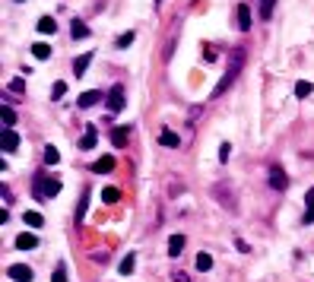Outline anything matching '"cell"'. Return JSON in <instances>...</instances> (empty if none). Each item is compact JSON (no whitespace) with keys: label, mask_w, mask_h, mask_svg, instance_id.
Here are the masks:
<instances>
[{"label":"cell","mask_w":314,"mask_h":282,"mask_svg":"<svg viewBox=\"0 0 314 282\" xmlns=\"http://www.w3.org/2000/svg\"><path fill=\"white\" fill-rule=\"evenodd\" d=\"M302 222H305V225H311V222H314V187L305 193V216H302Z\"/></svg>","instance_id":"obj_12"},{"label":"cell","mask_w":314,"mask_h":282,"mask_svg":"<svg viewBox=\"0 0 314 282\" xmlns=\"http://www.w3.org/2000/svg\"><path fill=\"white\" fill-rule=\"evenodd\" d=\"M92 64V51H89V54H83V57H76V61H73V73L76 76H83L86 73V67H89Z\"/></svg>","instance_id":"obj_21"},{"label":"cell","mask_w":314,"mask_h":282,"mask_svg":"<svg viewBox=\"0 0 314 282\" xmlns=\"http://www.w3.org/2000/svg\"><path fill=\"white\" fill-rule=\"evenodd\" d=\"M203 57L206 61H216V48H203Z\"/></svg>","instance_id":"obj_36"},{"label":"cell","mask_w":314,"mask_h":282,"mask_svg":"<svg viewBox=\"0 0 314 282\" xmlns=\"http://www.w3.org/2000/svg\"><path fill=\"white\" fill-rule=\"evenodd\" d=\"M130 133H134V127H130V124H121V127L111 130V143H115V146H127Z\"/></svg>","instance_id":"obj_7"},{"label":"cell","mask_w":314,"mask_h":282,"mask_svg":"<svg viewBox=\"0 0 314 282\" xmlns=\"http://www.w3.org/2000/svg\"><path fill=\"white\" fill-rule=\"evenodd\" d=\"M35 196L38 200H54V196L60 193V178H48V175H38L35 178Z\"/></svg>","instance_id":"obj_2"},{"label":"cell","mask_w":314,"mask_h":282,"mask_svg":"<svg viewBox=\"0 0 314 282\" xmlns=\"http://www.w3.org/2000/svg\"><path fill=\"white\" fill-rule=\"evenodd\" d=\"M270 187H273V190H286V187H289V178H286V172L279 165L270 168Z\"/></svg>","instance_id":"obj_6"},{"label":"cell","mask_w":314,"mask_h":282,"mask_svg":"<svg viewBox=\"0 0 314 282\" xmlns=\"http://www.w3.org/2000/svg\"><path fill=\"white\" fill-rule=\"evenodd\" d=\"M6 276H10L13 282H32V267H25V263H13L10 270H6Z\"/></svg>","instance_id":"obj_5"},{"label":"cell","mask_w":314,"mask_h":282,"mask_svg":"<svg viewBox=\"0 0 314 282\" xmlns=\"http://www.w3.org/2000/svg\"><path fill=\"white\" fill-rule=\"evenodd\" d=\"M70 35H73L76 41L86 38V35H89V25H86L83 19H70Z\"/></svg>","instance_id":"obj_13"},{"label":"cell","mask_w":314,"mask_h":282,"mask_svg":"<svg viewBox=\"0 0 314 282\" xmlns=\"http://www.w3.org/2000/svg\"><path fill=\"white\" fill-rule=\"evenodd\" d=\"M3 149H6V152H16V149H19V136H16V130H3Z\"/></svg>","instance_id":"obj_17"},{"label":"cell","mask_w":314,"mask_h":282,"mask_svg":"<svg viewBox=\"0 0 314 282\" xmlns=\"http://www.w3.org/2000/svg\"><path fill=\"white\" fill-rule=\"evenodd\" d=\"M38 32H41V35H54V32H57V22L51 19V16H41V19H38Z\"/></svg>","instance_id":"obj_18"},{"label":"cell","mask_w":314,"mask_h":282,"mask_svg":"<svg viewBox=\"0 0 314 282\" xmlns=\"http://www.w3.org/2000/svg\"><path fill=\"white\" fill-rule=\"evenodd\" d=\"M244 48H235L232 54H229V64H225V73H222V80L213 86V92H209V98H219V95H225V89L232 86L235 80L241 76V70H244Z\"/></svg>","instance_id":"obj_1"},{"label":"cell","mask_w":314,"mask_h":282,"mask_svg":"<svg viewBox=\"0 0 314 282\" xmlns=\"http://www.w3.org/2000/svg\"><path fill=\"white\" fill-rule=\"evenodd\" d=\"M32 57H35V61H48V57H51V45L35 41V45H32Z\"/></svg>","instance_id":"obj_16"},{"label":"cell","mask_w":314,"mask_h":282,"mask_svg":"<svg viewBox=\"0 0 314 282\" xmlns=\"http://www.w3.org/2000/svg\"><path fill=\"white\" fill-rule=\"evenodd\" d=\"M0 196H3V203H10V200H13V196H10V187H6V184L0 187Z\"/></svg>","instance_id":"obj_35"},{"label":"cell","mask_w":314,"mask_h":282,"mask_svg":"<svg viewBox=\"0 0 314 282\" xmlns=\"http://www.w3.org/2000/svg\"><path fill=\"white\" fill-rule=\"evenodd\" d=\"M235 247H238L241 254H248V251H251V247H248V241H241V238H238V241H235Z\"/></svg>","instance_id":"obj_37"},{"label":"cell","mask_w":314,"mask_h":282,"mask_svg":"<svg viewBox=\"0 0 314 282\" xmlns=\"http://www.w3.org/2000/svg\"><path fill=\"white\" fill-rule=\"evenodd\" d=\"M22 222H25V225H29L32 228V232H35V228H41V225H45V219H41V212H25V216H22Z\"/></svg>","instance_id":"obj_20"},{"label":"cell","mask_w":314,"mask_h":282,"mask_svg":"<svg viewBox=\"0 0 314 282\" xmlns=\"http://www.w3.org/2000/svg\"><path fill=\"white\" fill-rule=\"evenodd\" d=\"M118 200H121L118 187H105V190H102V203H105V206H108V203H118Z\"/></svg>","instance_id":"obj_25"},{"label":"cell","mask_w":314,"mask_h":282,"mask_svg":"<svg viewBox=\"0 0 314 282\" xmlns=\"http://www.w3.org/2000/svg\"><path fill=\"white\" fill-rule=\"evenodd\" d=\"M10 89H13V92H22V89H25V86H22V80H19V76H16V80H10Z\"/></svg>","instance_id":"obj_34"},{"label":"cell","mask_w":314,"mask_h":282,"mask_svg":"<svg viewBox=\"0 0 314 282\" xmlns=\"http://www.w3.org/2000/svg\"><path fill=\"white\" fill-rule=\"evenodd\" d=\"M159 3H162V0H156V6H159Z\"/></svg>","instance_id":"obj_38"},{"label":"cell","mask_w":314,"mask_h":282,"mask_svg":"<svg viewBox=\"0 0 314 282\" xmlns=\"http://www.w3.org/2000/svg\"><path fill=\"white\" fill-rule=\"evenodd\" d=\"M86 216V193H83V200H80V206H76V222H83Z\"/></svg>","instance_id":"obj_31"},{"label":"cell","mask_w":314,"mask_h":282,"mask_svg":"<svg viewBox=\"0 0 314 282\" xmlns=\"http://www.w3.org/2000/svg\"><path fill=\"white\" fill-rule=\"evenodd\" d=\"M0 121H3V130H13V124H16V111L13 108H0Z\"/></svg>","instance_id":"obj_19"},{"label":"cell","mask_w":314,"mask_h":282,"mask_svg":"<svg viewBox=\"0 0 314 282\" xmlns=\"http://www.w3.org/2000/svg\"><path fill=\"white\" fill-rule=\"evenodd\" d=\"M159 146H168V149H178L181 146V136L174 133V130H168V127H165V130L159 133Z\"/></svg>","instance_id":"obj_10"},{"label":"cell","mask_w":314,"mask_h":282,"mask_svg":"<svg viewBox=\"0 0 314 282\" xmlns=\"http://www.w3.org/2000/svg\"><path fill=\"white\" fill-rule=\"evenodd\" d=\"M184 251V235H171L168 238V257H181Z\"/></svg>","instance_id":"obj_15"},{"label":"cell","mask_w":314,"mask_h":282,"mask_svg":"<svg viewBox=\"0 0 314 282\" xmlns=\"http://www.w3.org/2000/svg\"><path fill=\"white\" fill-rule=\"evenodd\" d=\"M99 101H102V92L89 89V92H83V95L76 98V105H80V108H92V105H99Z\"/></svg>","instance_id":"obj_11"},{"label":"cell","mask_w":314,"mask_h":282,"mask_svg":"<svg viewBox=\"0 0 314 282\" xmlns=\"http://www.w3.org/2000/svg\"><path fill=\"white\" fill-rule=\"evenodd\" d=\"M95 143H99V130H95L92 124H86V133H83V140H80V149L89 152V149H95Z\"/></svg>","instance_id":"obj_8"},{"label":"cell","mask_w":314,"mask_h":282,"mask_svg":"<svg viewBox=\"0 0 314 282\" xmlns=\"http://www.w3.org/2000/svg\"><path fill=\"white\" fill-rule=\"evenodd\" d=\"M51 282H67V273H64V267H57V270H54V276H51Z\"/></svg>","instance_id":"obj_32"},{"label":"cell","mask_w":314,"mask_h":282,"mask_svg":"<svg viewBox=\"0 0 314 282\" xmlns=\"http://www.w3.org/2000/svg\"><path fill=\"white\" fill-rule=\"evenodd\" d=\"M111 168H115V159H111V156H102V159H95L92 172H95V175H108Z\"/></svg>","instance_id":"obj_14"},{"label":"cell","mask_w":314,"mask_h":282,"mask_svg":"<svg viewBox=\"0 0 314 282\" xmlns=\"http://www.w3.org/2000/svg\"><path fill=\"white\" fill-rule=\"evenodd\" d=\"M16 247H19V251H35V247H38V238H35V232L16 235Z\"/></svg>","instance_id":"obj_9"},{"label":"cell","mask_w":314,"mask_h":282,"mask_svg":"<svg viewBox=\"0 0 314 282\" xmlns=\"http://www.w3.org/2000/svg\"><path fill=\"white\" fill-rule=\"evenodd\" d=\"M235 29H238V32H248L251 29V6L248 3L235 6Z\"/></svg>","instance_id":"obj_4"},{"label":"cell","mask_w":314,"mask_h":282,"mask_svg":"<svg viewBox=\"0 0 314 282\" xmlns=\"http://www.w3.org/2000/svg\"><path fill=\"white\" fill-rule=\"evenodd\" d=\"M311 92H314V86H311L308 80H299V83H295V98H308Z\"/></svg>","instance_id":"obj_23"},{"label":"cell","mask_w":314,"mask_h":282,"mask_svg":"<svg viewBox=\"0 0 314 282\" xmlns=\"http://www.w3.org/2000/svg\"><path fill=\"white\" fill-rule=\"evenodd\" d=\"M60 162V152L54 146H45V165H57Z\"/></svg>","instance_id":"obj_28"},{"label":"cell","mask_w":314,"mask_h":282,"mask_svg":"<svg viewBox=\"0 0 314 282\" xmlns=\"http://www.w3.org/2000/svg\"><path fill=\"white\" fill-rule=\"evenodd\" d=\"M134 38H137V32H134V29H130V32H121L115 45H118V48H130V45H134Z\"/></svg>","instance_id":"obj_26"},{"label":"cell","mask_w":314,"mask_h":282,"mask_svg":"<svg viewBox=\"0 0 314 282\" xmlns=\"http://www.w3.org/2000/svg\"><path fill=\"white\" fill-rule=\"evenodd\" d=\"M232 156V143H219V162H229Z\"/></svg>","instance_id":"obj_30"},{"label":"cell","mask_w":314,"mask_h":282,"mask_svg":"<svg viewBox=\"0 0 314 282\" xmlns=\"http://www.w3.org/2000/svg\"><path fill=\"white\" fill-rule=\"evenodd\" d=\"M257 3H260V19H270V16H273L276 0H257Z\"/></svg>","instance_id":"obj_27"},{"label":"cell","mask_w":314,"mask_h":282,"mask_svg":"<svg viewBox=\"0 0 314 282\" xmlns=\"http://www.w3.org/2000/svg\"><path fill=\"white\" fill-rule=\"evenodd\" d=\"M171 279H174V282H190V276H187V273H181V270L171 273Z\"/></svg>","instance_id":"obj_33"},{"label":"cell","mask_w":314,"mask_h":282,"mask_svg":"<svg viewBox=\"0 0 314 282\" xmlns=\"http://www.w3.org/2000/svg\"><path fill=\"white\" fill-rule=\"evenodd\" d=\"M194 263H197V270H200V273H209V267H213V257H209L206 251H200Z\"/></svg>","instance_id":"obj_24"},{"label":"cell","mask_w":314,"mask_h":282,"mask_svg":"<svg viewBox=\"0 0 314 282\" xmlns=\"http://www.w3.org/2000/svg\"><path fill=\"white\" fill-rule=\"evenodd\" d=\"M64 92H67V83H54V86H51V98H54V101H60V98H64Z\"/></svg>","instance_id":"obj_29"},{"label":"cell","mask_w":314,"mask_h":282,"mask_svg":"<svg viewBox=\"0 0 314 282\" xmlns=\"http://www.w3.org/2000/svg\"><path fill=\"white\" fill-rule=\"evenodd\" d=\"M108 111L111 114H118V111H124V105H127V95H124V86H111V92H108Z\"/></svg>","instance_id":"obj_3"},{"label":"cell","mask_w":314,"mask_h":282,"mask_svg":"<svg viewBox=\"0 0 314 282\" xmlns=\"http://www.w3.org/2000/svg\"><path fill=\"white\" fill-rule=\"evenodd\" d=\"M134 267H137V254H127L124 260H121V276H130V273H134Z\"/></svg>","instance_id":"obj_22"}]
</instances>
